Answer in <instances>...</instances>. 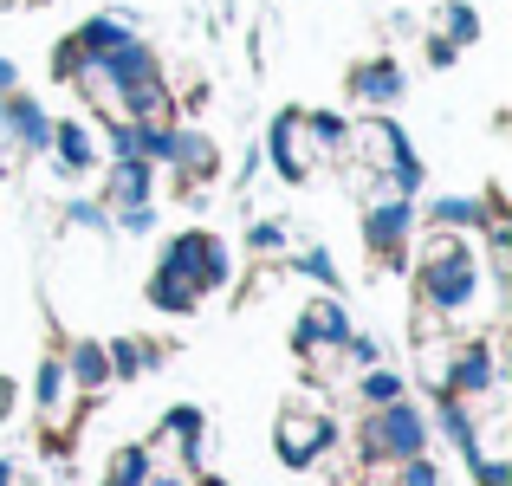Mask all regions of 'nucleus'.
<instances>
[{
  "mask_svg": "<svg viewBox=\"0 0 512 486\" xmlns=\"http://www.w3.org/2000/svg\"><path fill=\"white\" fill-rule=\"evenodd\" d=\"M422 299L435 305V312H467L474 305V292H480V260H474V247L467 240H454L448 227H441L435 240H428V253H422Z\"/></svg>",
  "mask_w": 512,
  "mask_h": 486,
  "instance_id": "f257e3e1",
  "label": "nucleus"
},
{
  "mask_svg": "<svg viewBox=\"0 0 512 486\" xmlns=\"http://www.w3.org/2000/svg\"><path fill=\"white\" fill-rule=\"evenodd\" d=\"M344 150L357 156V169H370V175H396L402 188L422 182V162L409 156V137H402L389 117H363V124H350L344 130Z\"/></svg>",
  "mask_w": 512,
  "mask_h": 486,
  "instance_id": "f03ea898",
  "label": "nucleus"
},
{
  "mask_svg": "<svg viewBox=\"0 0 512 486\" xmlns=\"http://www.w3.org/2000/svg\"><path fill=\"white\" fill-rule=\"evenodd\" d=\"M422 441L428 428L409 402H376V415L363 422V454L370 461H409V454H422Z\"/></svg>",
  "mask_w": 512,
  "mask_h": 486,
  "instance_id": "7ed1b4c3",
  "label": "nucleus"
},
{
  "mask_svg": "<svg viewBox=\"0 0 512 486\" xmlns=\"http://www.w3.org/2000/svg\"><path fill=\"white\" fill-rule=\"evenodd\" d=\"M273 441H279V461L305 467V461H318V454H325L331 415L318 409V402H305V409H286V415H279V428H273Z\"/></svg>",
  "mask_w": 512,
  "mask_h": 486,
  "instance_id": "20e7f679",
  "label": "nucleus"
},
{
  "mask_svg": "<svg viewBox=\"0 0 512 486\" xmlns=\"http://www.w3.org/2000/svg\"><path fill=\"white\" fill-rule=\"evenodd\" d=\"M266 143H273V169L286 175V182H305V175L318 169V137H312V117L305 111H286Z\"/></svg>",
  "mask_w": 512,
  "mask_h": 486,
  "instance_id": "39448f33",
  "label": "nucleus"
},
{
  "mask_svg": "<svg viewBox=\"0 0 512 486\" xmlns=\"http://www.w3.org/2000/svg\"><path fill=\"white\" fill-rule=\"evenodd\" d=\"M169 266H182L188 279H195L201 292H214L227 279V247L214 234H182V240H169V253H163Z\"/></svg>",
  "mask_w": 512,
  "mask_h": 486,
  "instance_id": "423d86ee",
  "label": "nucleus"
},
{
  "mask_svg": "<svg viewBox=\"0 0 512 486\" xmlns=\"http://www.w3.org/2000/svg\"><path fill=\"white\" fill-rule=\"evenodd\" d=\"M409 227H415V208H409V195H376L370 201V214H363V234H370V247H402L409 240Z\"/></svg>",
  "mask_w": 512,
  "mask_h": 486,
  "instance_id": "0eeeda50",
  "label": "nucleus"
},
{
  "mask_svg": "<svg viewBox=\"0 0 512 486\" xmlns=\"http://www.w3.org/2000/svg\"><path fill=\"white\" fill-rule=\"evenodd\" d=\"M344 337H350V318H344L338 299H312V305H305V318H299V350H312V344H344Z\"/></svg>",
  "mask_w": 512,
  "mask_h": 486,
  "instance_id": "6e6552de",
  "label": "nucleus"
},
{
  "mask_svg": "<svg viewBox=\"0 0 512 486\" xmlns=\"http://www.w3.org/2000/svg\"><path fill=\"white\" fill-rule=\"evenodd\" d=\"M350 98H357V104H396L402 98V72L389 59L357 65V72H350Z\"/></svg>",
  "mask_w": 512,
  "mask_h": 486,
  "instance_id": "1a4fd4ad",
  "label": "nucleus"
},
{
  "mask_svg": "<svg viewBox=\"0 0 512 486\" xmlns=\"http://www.w3.org/2000/svg\"><path fill=\"white\" fill-rule=\"evenodd\" d=\"M104 195H111V208H143V201H150V162L117 156V169H111V182H104Z\"/></svg>",
  "mask_w": 512,
  "mask_h": 486,
  "instance_id": "9d476101",
  "label": "nucleus"
},
{
  "mask_svg": "<svg viewBox=\"0 0 512 486\" xmlns=\"http://www.w3.org/2000/svg\"><path fill=\"white\" fill-rule=\"evenodd\" d=\"M0 124L13 130V137L26 143V150H46V137H52V124H46V111H39L33 98H0Z\"/></svg>",
  "mask_w": 512,
  "mask_h": 486,
  "instance_id": "9b49d317",
  "label": "nucleus"
},
{
  "mask_svg": "<svg viewBox=\"0 0 512 486\" xmlns=\"http://www.w3.org/2000/svg\"><path fill=\"white\" fill-rule=\"evenodd\" d=\"M150 299L163 305V312H195V305H201V286L182 273V266L163 260V266H156V279H150Z\"/></svg>",
  "mask_w": 512,
  "mask_h": 486,
  "instance_id": "f8f14e48",
  "label": "nucleus"
},
{
  "mask_svg": "<svg viewBox=\"0 0 512 486\" xmlns=\"http://www.w3.org/2000/svg\"><path fill=\"white\" fill-rule=\"evenodd\" d=\"M65 370H72V383L78 389H104V383H111V350H104V344H78L72 350V357H65Z\"/></svg>",
  "mask_w": 512,
  "mask_h": 486,
  "instance_id": "ddd939ff",
  "label": "nucleus"
},
{
  "mask_svg": "<svg viewBox=\"0 0 512 486\" xmlns=\"http://www.w3.org/2000/svg\"><path fill=\"white\" fill-rule=\"evenodd\" d=\"M163 162H175V169H188V175H208L214 169V143L201 137V130H169V156Z\"/></svg>",
  "mask_w": 512,
  "mask_h": 486,
  "instance_id": "4468645a",
  "label": "nucleus"
},
{
  "mask_svg": "<svg viewBox=\"0 0 512 486\" xmlns=\"http://www.w3.org/2000/svg\"><path fill=\"white\" fill-rule=\"evenodd\" d=\"M46 143L59 150V169H65V175L91 169V130H85V124H59V130H52Z\"/></svg>",
  "mask_w": 512,
  "mask_h": 486,
  "instance_id": "2eb2a0df",
  "label": "nucleus"
},
{
  "mask_svg": "<svg viewBox=\"0 0 512 486\" xmlns=\"http://www.w3.org/2000/svg\"><path fill=\"white\" fill-rule=\"evenodd\" d=\"M441 39H448V46H474L480 39V13L461 7V0H448V7H441Z\"/></svg>",
  "mask_w": 512,
  "mask_h": 486,
  "instance_id": "dca6fc26",
  "label": "nucleus"
},
{
  "mask_svg": "<svg viewBox=\"0 0 512 486\" xmlns=\"http://www.w3.org/2000/svg\"><path fill=\"white\" fill-rule=\"evenodd\" d=\"M150 480V461H143V448H124L111 461V486H143Z\"/></svg>",
  "mask_w": 512,
  "mask_h": 486,
  "instance_id": "f3484780",
  "label": "nucleus"
},
{
  "mask_svg": "<svg viewBox=\"0 0 512 486\" xmlns=\"http://www.w3.org/2000/svg\"><path fill=\"white\" fill-rule=\"evenodd\" d=\"M480 221V208H474V201H435V227H474Z\"/></svg>",
  "mask_w": 512,
  "mask_h": 486,
  "instance_id": "a211bd4d",
  "label": "nucleus"
},
{
  "mask_svg": "<svg viewBox=\"0 0 512 486\" xmlns=\"http://www.w3.org/2000/svg\"><path fill=\"white\" fill-rule=\"evenodd\" d=\"M396 396H402V376H389V370L363 376V402H396Z\"/></svg>",
  "mask_w": 512,
  "mask_h": 486,
  "instance_id": "6ab92c4d",
  "label": "nucleus"
},
{
  "mask_svg": "<svg viewBox=\"0 0 512 486\" xmlns=\"http://www.w3.org/2000/svg\"><path fill=\"white\" fill-rule=\"evenodd\" d=\"M299 273H312V279H325V286H331V279H338V266H331L325 247H312V253H299Z\"/></svg>",
  "mask_w": 512,
  "mask_h": 486,
  "instance_id": "aec40b11",
  "label": "nucleus"
},
{
  "mask_svg": "<svg viewBox=\"0 0 512 486\" xmlns=\"http://www.w3.org/2000/svg\"><path fill=\"white\" fill-rule=\"evenodd\" d=\"M279 240H286V227H279V221H260V227H253V247H260V253H273Z\"/></svg>",
  "mask_w": 512,
  "mask_h": 486,
  "instance_id": "412c9836",
  "label": "nucleus"
},
{
  "mask_svg": "<svg viewBox=\"0 0 512 486\" xmlns=\"http://www.w3.org/2000/svg\"><path fill=\"white\" fill-rule=\"evenodd\" d=\"M0 98H13V65L0 59Z\"/></svg>",
  "mask_w": 512,
  "mask_h": 486,
  "instance_id": "4be33fe9",
  "label": "nucleus"
},
{
  "mask_svg": "<svg viewBox=\"0 0 512 486\" xmlns=\"http://www.w3.org/2000/svg\"><path fill=\"white\" fill-rule=\"evenodd\" d=\"M13 409V383H7V376H0V415H7Z\"/></svg>",
  "mask_w": 512,
  "mask_h": 486,
  "instance_id": "5701e85b",
  "label": "nucleus"
},
{
  "mask_svg": "<svg viewBox=\"0 0 512 486\" xmlns=\"http://www.w3.org/2000/svg\"><path fill=\"white\" fill-rule=\"evenodd\" d=\"M0 486H13V467L7 461H0Z\"/></svg>",
  "mask_w": 512,
  "mask_h": 486,
  "instance_id": "b1692460",
  "label": "nucleus"
},
{
  "mask_svg": "<svg viewBox=\"0 0 512 486\" xmlns=\"http://www.w3.org/2000/svg\"><path fill=\"white\" fill-rule=\"evenodd\" d=\"M201 486H221V480H201Z\"/></svg>",
  "mask_w": 512,
  "mask_h": 486,
  "instance_id": "393cba45",
  "label": "nucleus"
}]
</instances>
